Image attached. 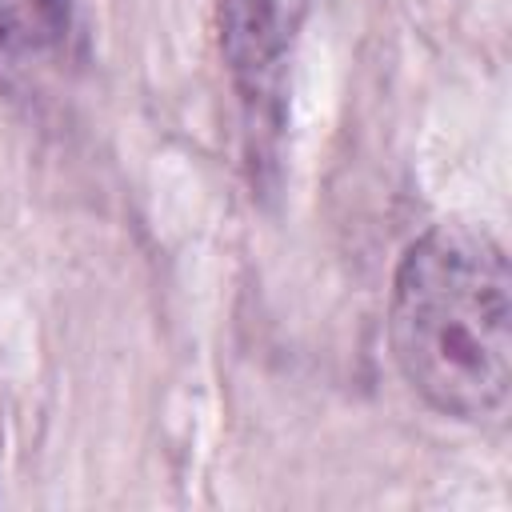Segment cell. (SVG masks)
<instances>
[{
  "instance_id": "obj_1",
  "label": "cell",
  "mask_w": 512,
  "mask_h": 512,
  "mask_svg": "<svg viewBox=\"0 0 512 512\" xmlns=\"http://www.w3.org/2000/svg\"><path fill=\"white\" fill-rule=\"evenodd\" d=\"M388 344L432 412L492 416L512 384V272L500 240L468 224L420 232L392 276Z\"/></svg>"
},
{
  "instance_id": "obj_2",
  "label": "cell",
  "mask_w": 512,
  "mask_h": 512,
  "mask_svg": "<svg viewBox=\"0 0 512 512\" xmlns=\"http://www.w3.org/2000/svg\"><path fill=\"white\" fill-rule=\"evenodd\" d=\"M312 0H216L220 52L236 80L256 84L292 48Z\"/></svg>"
},
{
  "instance_id": "obj_3",
  "label": "cell",
  "mask_w": 512,
  "mask_h": 512,
  "mask_svg": "<svg viewBox=\"0 0 512 512\" xmlns=\"http://www.w3.org/2000/svg\"><path fill=\"white\" fill-rule=\"evenodd\" d=\"M40 4V12H44V20H48V28H64L68 24V8H72V0H36Z\"/></svg>"
}]
</instances>
